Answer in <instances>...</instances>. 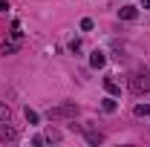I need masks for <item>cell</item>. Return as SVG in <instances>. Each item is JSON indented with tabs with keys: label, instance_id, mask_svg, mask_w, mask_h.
Listing matches in <instances>:
<instances>
[{
	"label": "cell",
	"instance_id": "cell-1",
	"mask_svg": "<svg viewBox=\"0 0 150 147\" xmlns=\"http://www.w3.org/2000/svg\"><path fill=\"white\" fill-rule=\"evenodd\" d=\"M75 115H78V104H75V101H67V104L49 107V112H46L49 121H64V118H75Z\"/></svg>",
	"mask_w": 150,
	"mask_h": 147
},
{
	"label": "cell",
	"instance_id": "cell-2",
	"mask_svg": "<svg viewBox=\"0 0 150 147\" xmlns=\"http://www.w3.org/2000/svg\"><path fill=\"white\" fill-rule=\"evenodd\" d=\"M127 87H130V92H133V95H147V92H150V75H142V72L130 75Z\"/></svg>",
	"mask_w": 150,
	"mask_h": 147
},
{
	"label": "cell",
	"instance_id": "cell-3",
	"mask_svg": "<svg viewBox=\"0 0 150 147\" xmlns=\"http://www.w3.org/2000/svg\"><path fill=\"white\" fill-rule=\"evenodd\" d=\"M18 139H20L18 130L12 127L9 121H0V141H3V144H12V141H18Z\"/></svg>",
	"mask_w": 150,
	"mask_h": 147
},
{
	"label": "cell",
	"instance_id": "cell-4",
	"mask_svg": "<svg viewBox=\"0 0 150 147\" xmlns=\"http://www.w3.org/2000/svg\"><path fill=\"white\" fill-rule=\"evenodd\" d=\"M104 64H107V55H104L101 49H95L93 55H90V66H93V69H101Z\"/></svg>",
	"mask_w": 150,
	"mask_h": 147
},
{
	"label": "cell",
	"instance_id": "cell-5",
	"mask_svg": "<svg viewBox=\"0 0 150 147\" xmlns=\"http://www.w3.org/2000/svg\"><path fill=\"white\" fill-rule=\"evenodd\" d=\"M118 18L121 20H136L139 18V9H136V6H121V9H118Z\"/></svg>",
	"mask_w": 150,
	"mask_h": 147
},
{
	"label": "cell",
	"instance_id": "cell-6",
	"mask_svg": "<svg viewBox=\"0 0 150 147\" xmlns=\"http://www.w3.org/2000/svg\"><path fill=\"white\" fill-rule=\"evenodd\" d=\"M104 90L110 92V95H118L121 87H118V81H115V78H104Z\"/></svg>",
	"mask_w": 150,
	"mask_h": 147
},
{
	"label": "cell",
	"instance_id": "cell-7",
	"mask_svg": "<svg viewBox=\"0 0 150 147\" xmlns=\"http://www.w3.org/2000/svg\"><path fill=\"white\" fill-rule=\"evenodd\" d=\"M101 110H104V112H115V110H118V104H115V98H112V95H107V98L101 101Z\"/></svg>",
	"mask_w": 150,
	"mask_h": 147
},
{
	"label": "cell",
	"instance_id": "cell-8",
	"mask_svg": "<svg viewBox=\"0 0 150 147\" xmlns=\"http://www.w3.org/2000/svg\"><path fill=\"white\" fill-rule=\"evenodd\" d=\"M136 118H150V104H136Z\"/></svg>",
	"mask_w": 150,
	"mask_h": 147
},
{
	"label": "cell",
	"instance_id": "cell-9",
	"mask_svg": "<svg viewBox=\"0 0 150 147\" xmlns=\"http://www.w3.org/2000/svg\"><path fill=\"white\" fill-rule=\"evenodd\" d=\"M87 141H90V144H101V141H104V133H95V130H87Z\"/></svg>",
	"mask_w": 150,
	"mask_h": 147
},
{
	"label": "cell",
	"instance_id": "cell-10",
	"mask_svg": "<svg viewBox=\"0 0 150 147\" xmlns=\"http://www.w3.org/2000/svg\"><path fill=\"white\" fill-rule=\"evenodd\" d=\"M23 115H26V121H29V124H38V121H40V115H38L35 110H29V107L23 110Z\"/></svg>",
	"mask_w": 150,
	"mask_h": 147
},
{
	"label": "cell",
	"instance_id": "cell-11",
	"mask_svg": "<svg viewBox=\"0 0 150 147\" xmlns=\"http://www.w3.org/2000/svg\"><path fill=\"white\" fill-rule=\"evenodd\" d=\"M18 46H20V40H9V43L3 46V55H12V52H18Z\"/></svg>",
	"mask_w": 150,
	"mask_h": 147
},
{
	"label": "cell",
	"instance_id": "cell-12",
	"mask_svg": "<svg viewBox=\"0 0 150 147\" xmlns=\"http://www.w3.org/2000/svg\"><path fill=\"white\" fill-rule=\"evenodd\" d=\"M12 118V110H9V104H3L0 101V121H9Z\"/></svg>",
	"mask_w": 150,
	"mask_h": 147
},
{
	"label": "cell",
	"instance_id": "cell-13",
	"mask_svg": "<svg viewBox=\"0 0 150 147\" xmlns=\"http://www.w3.org/2000/svg\"><path fill=\"white\" fill-rule=\"evenodd\" d=\"M43 139H46V141H61V133H58V130H49Z\"/></svg>",
	"mask_w": 150,
	"mask_h": 147
},
{
	"label": "cell",
	"instance_id": "cell-14",
	"mask_svg": "<svg viewBox=\"0 0 150 147\" xmlns=\"http://www.w3.org/2000/svg\"><path fill=\"white\" fill-rule=\"evenodd\" d=\"M93 26H95V23H93V20H90V18H84V20H81V32H90Z\"/></svg>",
	"mask_w": 150,
	"mask_h": 147
},
{
	"label": "cell",
	"instance_id": "cell-15",
	"mask_svg": "<svg viewBox=\"0 0 150 147\" xmlns=\"http://www.w3.org/2000/svg\"><path fill=\"white\" fill-rule=\"evenodd\" d=\"M69 52H81V40H78V37L69 40Z\"/></svg>",
	"mask_w": 150,
	"mask_h": 147
},
{
	"label": "cell",
	"instance_id": "cell-16",
	"mask_svg": "<svg viewBox=\"0 0 150 147\" xmlns=\"http://www.w3.org/2000/svg\"><path fill=\"white\" fill-rule=\"evenodd\" d=\"M6 9H9V3H6V0H0V12H6Z\"/></svg>",
	"mask_w": 150,
	"mask_h": 147
},
{
	"label": "cell",
	"instance_id": "cell-17",
	"mask_svg": "<svg viewBox=\"0 0 150 147\" xmlns=\"http://www.w3.org/2000/svg\"><path fill=\"white\" fill-rule=\"evenodd\" d=\"M144 9H150V0H144Z\"/></svg>",
	"mask_w": 150,
	"mask_h": 147
}]
</instances>
